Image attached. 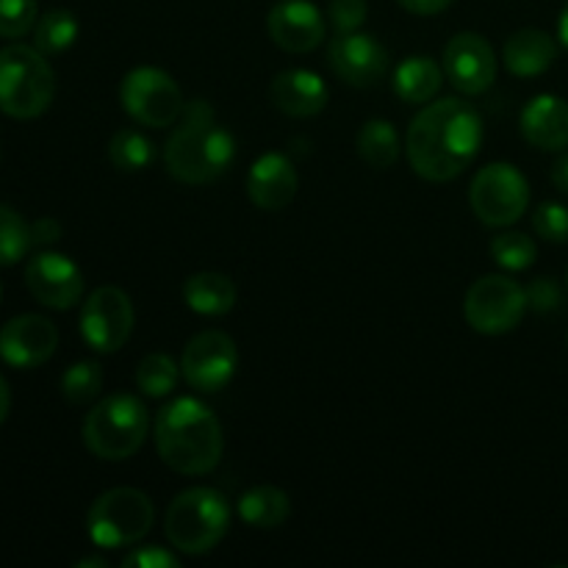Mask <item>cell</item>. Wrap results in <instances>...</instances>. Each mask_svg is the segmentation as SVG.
<instances>
[{
    "label": "cell",
    "mask_w": 568,
    "mask_h": 568,
    "mask_svg": "<svg viewBox=\"0 0 568 568\" xmlns=\"http://www.w3.org/2000/svg\"><path fill=\"white\" fill-rule=\"evenodd\" d=\"M486 139L480 111L460 98H442L425 103L410 120L405 136L410 170L430 183L458 178L477 159Z\"/></svg>",
    "instance_id": "1"
},
{
    "label": "cell",
    "mask_w": 568,
    "mask_h": 568,
    "mask_svg": "<svg viewBox=\"0 0 568 568\" xmlns=\"http://www.w3.org/2000/svg\"><path fill=\"white\" fill-rule=\"evenodd\" d=\"M159 458L178 475H209L220 466L225 436L214 410L197 397H175L155 414Z\"/></svg>",
    "instance_id": "2"
},
{
    "label": "cell",
    "mask_w": 568,
    "mask_h": 568,
    "mask_svg": "<svg viewBox=\"0 0 568 568\" xmlns=\"http://www.w3.org/2000/svg\"><path fill=\"white\" fill-rule=\"evenodd\" d=\"M164 148V164L175 181L203 186L225 175L236 161V139L214 122H175Z\"/></svg>",
    "instance_id": "3"
},
{
    "label": "cell",
    "mask_w": 568,
    "mask_h": 568,
    "mask_svg": "<svg viewBox=\"0 0 568 568\" xmlns=\"http://www.w3.org/2000/svg\"><path fill=\"white\" fill-rule=\"evenodd\" d=\"M150 436L148 405L136 394H109L83 419V444L100 460H128Z\"/></svg>",
    "instance_id": "4"
},
{
    "label": "cell",
    "mask_w": 568,
    "mask_h": 568,
    "mask_svg": "<svg viewBox=\"0 0 568 568\" xmlns=\"http://www.w3.org/2000/svg\"><path fill=\"white\" fill-rule=\"evenodd\" d=\"M227 527L231 505L216 488H186L166 508V541L181 555H209L227 536Z\"/></svg>",
    "instance_id": "5"
},
{
    "label": "cell",
    "mask_w": 568,
    "mask_h": 568,
    "mask_svg": "<svg viewBox=\"0 0 568 568\" xmlns=\"http://www.w3.org/2000/svg\"><path fill=\"white\" fill-rule=\"evenodd\" d=\"M55 98V75L48 55L28 44L0 50V111L14 120L44 114Z\"/></svg>",
    "instance_id": "6"
},
{
    "label": "cell",
    "mask_w": 568,
    "mask_h": 568,
    "mask_svg": "<svg viewBox=\"0 0 568 568\" xmlns=\"http://www.w3.org/2000/svg\"><path fill=\"white\" fill-rule=\"evenodd\" d=\"M155 521V505L139 488H111L100 494L87 514L89 541L98 549H122L142 541Z\"/></svg>",
    "instance_id": "7"
},
{
    "label": "cell",
    "mask_w": 568,
    "mask_h": 568,
    "mask_svg": "<svg viewBox=\"0 0 568 568\" xmlns=\"http://www.w3.org/2000/svg\"><path fill=\"white\" fill-rule=\"evenodd\" d=\"M469 203L477 220L488 227H508L525 216L530 205V183L519 166L494 161L483 166L469 186Z\"/></svg>",
    "instance_id": "8"
},
{
    "label": "cell",
    "mask_w": 568,
    "mask_h": 568,
    "mask_svg": "<svg viewBox=\"0 0 568 568\" xmlns=\"http://www.w3.org/2000/svg\"><path fill=\"white\" fill-rule=\"evenodd\" d=\"M527 314L525 286L508 275H483L469 286L464 300V316L471 331L483 336H503L519 327Z\"/></svg>",
    "instance_id": "9"
},
{
    "label": "cell",
    "mask_w": 568,
    "mask_h": 568,
    "mask_svg": "<svg viewBox=\"0 0 568 568\" xmlns=\"http://www.w3.org/2000/svg\"><path fill=\"white\" fill-rule=\"evenodd\" d=\"M120 100L125 114L148 128L175 125L186 103L175 78L159 67H136L128 72L122 78Z\"/></svg>",
    "instance_id": "10"
},
{
    "label": "cell",
    "mask_w": 568,
    "mask_h": 568,
    "mask_svg": "<svg viewBox=\"0 0 568 568\" xmlns=\"http://www.w3.org/2000/svg\"><path fill=\"white\" fill-rule=\"evenodd\" d=\"M133 303L122 288L100 286L87 297L81 308V336L94 353H120L133 333Z\"/></svg>",
    "instance_id": "11"
},
{
    "label": "cell",
    "mask_w": 568,
    "mask_h": 568,
    "mask_svg": "<svg viewBox=\"0 0 568 568\" xmlns=\"http://www.w3.org/2000/svg\"><path fill=\"white\" fill-rule=\"evenodd\" d=\"M239 369V347L227 333L203 331L186 344L181 372L197 394H220Z\"/></svg>",
    "instance_id": "12"
},
{
    "label": "cell",
    "mask_w": 568,
    "mask_h": 568,
    "mask_svg": "<svg viewBox=\"0 0 568 568\" xmlns=\"http://www.w3.org/2000/svg\"><path fill=\"white\" fill-rule=\"evenodd\" d=\"M442 67L447 81L469 98L488 92L497 81V53H494L491 42L475 31L449 39Z\"/></svg>",
    "instance_id": "13"
},
{
    "label": "cell",
    "mask_w": 568,
    "mask_h": 568,
    "mask_svg": "<svg viewBox=\"0 0 568 568\" xmlns=\"http://www.w3.org/2000/svg\"><path fill=\"white\" fill-rule=\"evenodd\" d=\"M26 286L33 294V300L42 303L44 308L67 311L81 303L83 272L70 255L42 250V253L28 261Z\"/></svg>",
    "instance_id": "14"
},
{
    "label": "cell",
    "mask_w": 568,
    "mask_h": 568,
    "mask_svg": "<svg viewBox=\"0 0 568 568\" xmlns=\"http://www.w3.org/2000/svg\"><path fill=\"white\" fill-rule=\"evenodd\" d=\"M327 61L331 70L355 89L377 87L388 72V50L381 39L361 31L336 33L327 48Z\"/></svg>",
    "instance_id": "15"
},
{
    "label": "cell",
    "mask_w": 568,
    "mask_h": 568,
    "mask_svg": "<svg viewBox=\"0 0 568 568\" xmlns=\"http://www.w3.org/2000/svg\"><path fill=\"white\" fill-rule=\"evenodd\" d=\"M59 347V331L39 314H22L0 327V358L14 369H37L48 364Z\"/></svg>",
    "instance_id": "16"
},
{
    "label": "cell",
    "mask_w": 568,
    "mask_h": 568,
    "mask_svg": "<svg viewBox=\"0 0 568 568\" xmlns=\"http://www.w3.org/2000/svg\"><path fill=\"white\" fill-rule=\"evenodd\" d=\"M272 42L286 53H311L327 31L325 14L311 0H281L266 17Z\"/></svg>",
    "instance_id": "17"
},
{
    "label": "cell",
    "mask_w": 568,
    "mask_h": 568,
    "mask_svg": "<svg viewBox=\"0 0 568 568\" xmlns=\"http://www.w3.org/2000/svg\"><path fill=\"white\" fill-rule=\"evenodd\" d=\"M297 170L286 153H264L247 172V197L261 211L286 209L297 194Z\"/></svg>",
    "instance_id": "18"
},
{
    "label": "cell",
    "mask_w": 568,
    "mask_h": 568,
    "mask_svg": "<svg viewBox=\"0 0 568 568\" xmlns=\"http://www.w3.org/2000/svg\"><path fill=\"white\" fill-rule=\"evenodd\" d=\"M521 136L538 150L558 153L568 148V103L558 94H538L521 109Z\"/></svg>",
    "instance_id": "19"
},
{
    "label": "cell",
    "mask_w": 568,
    "mask_h": 568,
    "mask_svg": "<svg viewBox=\"0 0 568 568\" xmlns=\"http://www.w3.org/2000/svg\"><path fill=\"white\" fill-rule=\"evenodd\" d=\"M270 98L277 111L305 120V116H316L327 105V83L316 72L294 67L272 78Z\"/></svg>",
    "instance_id": "20"
},
{
    "label": "cell",
    "mask_w": 568,
    "mask_h": 568,
    "mask_svg": "<svg viewBox=\"0 0 568 568\" xmlns=\"http://www.w3.org/2000/svg\"><path fill=\"white\" fill-rule=\"evenodd\" d=\"M558 59V44L541 28H521L514 37H508L503 48V61L508 72L516 78L544 75Z\"/></svg>",
    "instance_id": "21"
},
{
    "label": "cell",
    "mask_w": 568,
    "mask_h": 568,
    "mask_svg": "<svg viewBox=\"0 0 568 568\" xmlns=\"http://www.w3.org/2000/svg\"><path fill=\"white\" fill-rule=\"evenodd\" d=\"M444 67L430 55H408L392 75V89L403 103L425 105L438 94L444 83Z\"/></svg>",
    "instance_id": "22"
},
{
    "label": "cell",
    "mask_w": 568,
    "mask_h": 568,
    "mask_svg": "<svg viewBox=\"0 0 568 568\" xmlns=\"http://www.w3.org/2000/svg\"><path fill=\"white\" fill-rule=\"evenodd\" d=\"M236 283L222 272H194L183 283V300L189 311L200 316H225L236 305Z\"/></svg>",
    "instance_id": "23"
},
{
    "label": "cell",
    "mask_w": 568,
    "mask_h": 568,
    "mask_svg": "<svg viewBox=\"0 0 568 568\" xmlns=\"http://www.w3.org/2000/svg\"><path fill=\"white\" fill-rule=\"evenodd\" d=\"M239 516L253 530H277L292 516V499L277 486H253L239 497Z\"/></svg>",
    "instance_id": "24"
},
{
    "label": "cell",
    "mask_w": 568,
    "mask_h": 568,
    "mask_svg": "<svg viewBox=\"0 0 568 568\" xmlns=\"http://www.w3.org/2000/svg\"><path fill=\"white\" fill-rule=\"evenodd\" d=\"M399 150H403V142H399L397 128L388 120H369L361 128L358 155L375 170H388L397 164Z\"/></svg>",
    "instance_id": "25"
},
{
    "label": "cell",
    "mask_w": 568,
    "mask_h": 568,
    "mask_svg": "<svg viewBox=\"0 0 568 568\" xmlns=\"http://www.w3.org/2000/svg\"><path fill=\"white\" fill-rule=\"evenodd\" d=\"M78 31V17L70 9H50L33 26V48L44 55H59L75 44Z\"/></svg>",
    "instance_id": "26"
},
{
    "label": "cell",
    "mask_w": 568,
    "mask_h": 568,
    "mask_svg": "<svg viewBox=\"0 0 568 568\" xmlns=\"http://www.w3.org/2000/svg\"><path fill=\"white\" fill-rule=\"evenodd\" d=\"M109 161L120 172H142L155 161V148L136 128H122L109 142Z\"/></svg>",
    "instance_id": "27"
},
{
    "label": "cell",
    "mask_w": 568,
    "mask_h": 568,
    "mask_svg": "<svg viewBox=\"0 0 568 568\" xmlns=\"http://www.w3.org/2000/svg\"><path fill=\"white\" fill-rule=\"evenodd\" d=\"M178 377H181V364H175V358L166 353L144 355L136 366V386L144 397H166L175 392Z\"/></svg>",
    "instance_id": "28"
},
{
    "label": "cell",
    "mask_w": 568,
    "mask_h": 568,
    "mask_svg": "<svg viewBox=\"0 0 568 568\" xmlns=\"http://www.w3.org/2000/svg\"><path fill=\"white\" fill-rule=\"evenodd\" d=\"M103 392V366L98 361H78L61 375V394L70 405H89Z\"/></svg>",
    "instance_id": "29"
},
{
    "label": "cell",
    "mask_w": 568,
    "mask_h": 568,
    "mask_svg": "<svg viewBox=\"0 0 568 568\" xmlns=\"http://www.w3.org/2000/svg\"><path fill=\"white\" fill-rule=\"evenodd\" d=\"M33 247L31 225L14 209L0 203V266H11Z\"/></svg>",
    "instance_id": "30"
},
{
    "label": "cell",
    "mask_w": 568,
    "mask_h": 568,
    "mask_svg": "<svg viewBox=\"0 0 568 568\" xmlns=\"http://www.w3.org/2000/svg\"><path fill=\"white\" fill-rule=\"evenodd\" d=\"M538 247L527 233L519 231H505L491 239V258L505 272H525L536 264Z\"/></svg>",
    "instance_id": "31"
},
{
    "label": "cell",
    "mask_w": 568,
    "mask_h": 568,
    "mask_svg": "<svg viewBox=\"0 0 568 568\" xmlns=\"http://www.w3.org/2000/svg\"><path fill=\"white\" fill-rule=\"evenodd\" d=\"M39 20L37 0H0V37L20 39Z\"/></svg>",
    "instance_id": "32"
},
{
    "label": "cell",
    "mask_w": 568,
    "mask_h": 568,
    "mask_svg": "<svg viewBox=\"0 0 568 568\" xmlns=\"http://www.w3.org/2000/svg\"><path fill=\"white\" fill-rule=\"evenodd\" d=\"M532 231L544 239V242L566 244L568 242V209L564 203H541L532 214Z\"/></svg>",
    "instance_id": "33"
},
{
    "label": "cell",
    "mask_w": 568,
    "mask_h": 568,
    "mask_svg": "<svg viewBox=\"0 0 568 568\" xmlns=\"http://www.w3.org/2000/svg\"><path fill=\"white\" fill-rule=\"evenodd\" d=\"M525 292L527 308H532L536 314H555V311L564 308V288L552 277H536Z\"/></svg>",
    "instance_id": "34"
},
{
    "label": "cell",
    "mask_w": 568,
    "mask_h": 568,
    "mask_svg": "<svg viewBox=\"0 0 568 568\" xmlns=\"http://www.w3.org/2000/svg\"><path fill=\"white\" fill-rule=\"evenodd\" d=\"M327 14H331L336 33L361 31V26L366 22V14H369V6H366V0H331Z\"/></svg>",
    "instance_id": "35"
},
{
    "label": "cell",
    "mask_w": 568,
    "mask_h": 568,
    "mask_svg": "<svg viewBox=\"0 0 568 568\" xmlns=\"http://www.w3.org/2000/svg\"><path fill=\"white\" fill-rule=\"evenodd\" d=\"M122 566L125 568H178L181 560H178L175 552H170L166 547H136L122 558Z\"/></svg>",
    "instance_id": "36"
},
{
    "label": "cell",
    "mask_w": 568,
    "mask_h": 568,
    "mask_svg": "<svg viewBox=\"0 0 568 568\" xmlns=\"http://www.w3.org/2000/svg\"><path fill=\"white\" fill-rule=\"evenodd\" d=\"M31 239L37 247H44V244H53L61 239V225L55 220H50V216H42V220H37L31 225Z\"/></svg>",
    "instance_id": "37"
},
{
    "label": "cell",
    "mask_w": 568,
    "mask_h": 568,
    "mask_svg": "<svg viewBox=\"0 0 568 568\" xmlns=\"http://www.w3.org/2000/svg\"><path fill=\"white\" fill-rule=\"evenodd\" d=\"M178 122H214V109H211L209 100H189V103H183Z\"/></svg>",
    "instance_id": "38"
},
{
    "label": "cell",
    "mask_w": 568,
    "mask_h": 568,
    "mask_svg": "<svg viewBox=\"0 0 568 568\" xmlns=\"http://www.w3.org/2000/svg\"><path fill=\"white\" fill-rule=\"evenodd\" d=\"M405 11L410 14H419V17H433V14H442L444 9L453 6V0H397Z\"/></svg>",
    "instance_id": "39"
},
{
    "label": "cell",
    "mask_w": 568,
    "mask_h": 568,
    "mask_svg": "<svg viewBox=\"0 0 568 568\" xmlns=\"http://www.w3.org/2000/svg\"><path fill=\"white\" fill-rule=\"evenodd\" d=\"M552 183H555V189H558V192L568 194V153H564L558 161H555Z\"/></svg>",
    "instance_id": "40"
},
{
    "label": "cell",
    "mask_w": 568,
    "mask_h": 568,
    "mask_svg": "<svg viewBox=\"0 0 568 568\" xmlns=\"http://www.w3.org/2000/svg\"><path fill=\"white\" fill-rule=\"evenodd\" d=\"M9 408H11V392H9V383L3 381V375H0V425L6 422V416H9Z\"/></svg>",
    "instance_id": "41"
},
{
    "label": "cell",
    "mask_w": 568,
    "mask_h": 568,
    "mask_svg": "<svg viewBox=\"0 0 568 568\" xmlns=\"http://www.w3.org/2000/svg\"><path fill=\"white\" fill-rule=\"evenodd\" d=\"M558 37H560V42H564V48L568 50V6H566L564 14H560V20H558Z\"/></svg>",
    "instance_id": "42"
},
{
    "label": "cell",
    "mask_w": 568,
    "mask_h": 568,
    "mask_svg": "<svg viewBox=\"0 0 568 568\" xmlns=\"http://www.w3.org/2000/svg\"><path fill=\"white\" fill-rule=\"evenodd\" d=\"M78 568H89V566H98V568H105L109 564H105V558H81L75 564Z\"/></svg>",
    "instance_id": "43"
},
{
    "label": "cell",
    "mask_w": 568,
    "mask_h": 568,
    "mask_svg": "<svg viewBox=\"0 0 568 568\" xmlns=\"http://www.w3.org/2000/svg\"><path fill=\"white\" fill-rule=\"evenodd\" d=\"M0 297H3V286H0Z\"/></svg>",
    "instance_id": "44"
},
{
    "label": "cell",
    "mask_w": 568,
    "mask_h": 568,
    "mask_svg": "<svg viewBox=\"0 0 568 568\" xmlns=\"http://www.w3.org/2000/svg\"><path fill=\"white\" fill-rule=\"evenodd\" d=\"M566 286H568V272H566Z\"/></svg>",
    "instance_id": "45"
},
{
    "label": "cell",
    "mask_w": 568,
    "mask_h": 568,
    "mask_svg": "<svg viewBox=\"0 0 568 568\" xmlns=\"http://www.w3.org/2000/svg\"><path fill=\"white\" fill-rule=\"evenodd\" d=\"M566 342H568V336H566Z\"/></svg>",
    "instance_id": "46"
}]
</instances>
